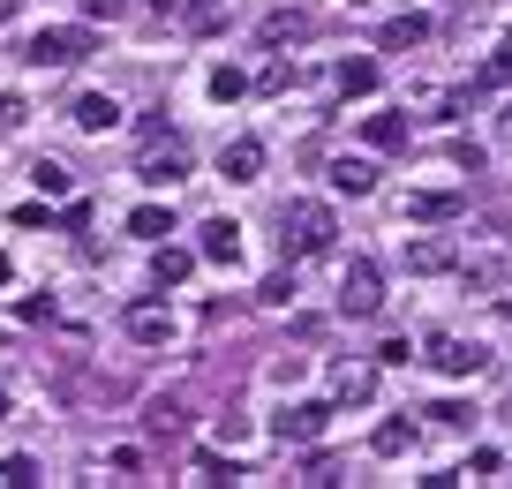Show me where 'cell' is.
Masks as SVG:
<instances>
[{"label":"cell","mask_w":512,"mask_h":489,"mask_svg":"<svg viewBox=\"0 0 512 489\" xmlns=\"http://www.w3.org/2000/svg\"><path fill=\"white\" fill-rule=\"evenodd\" d=\"M332 241H339L332 204H317V196L279 204V249H287V256H332Z\"/></svg>","instance_id":"obj_1"},{"label":"cell","mask_w":512,"mask_h":489,"mask_svg":"<svg viewBox=\"0 0 512 489\" xmlns=\"http://www.w3.org/2000/svg\"><path fill=\"white\" fill-rule=\"evenodd\" d=\"M460 264V249H452L445 234H415L407 241V271H415V279H437V271H452Z\"/></svg>","instance_id":"obj_11"},{"label":"cell","mask_w":512,"mask_h":489,"mask_svg":"<svg viewBox=\"0 0 512 489\" xmlns=\"http://www.w3.org/2000/svg\"><path fill=\"white\" fill-rule=\"evenodd\" d=\"M196 482H234V459H211L204 452V459H196Z\"/></svg>","instance_id":"obj_33"},{"label":"cell","mask_w":512,"mask_h":489,"mask_svg":"<svg viewBox=\"0 0 512 489\" xmlns=\"http://www.w3.org/2000/svg\"><path fill=\"white\" fill-rule=\"evenodd\" d=\"M128 234L159 249L166 234H181V226H174V204H136V211H128Z\"/></svg>","instance_id":"obj_16"},{"label":"cell","mask_w":512,"mask_h":489,"mask_svg":"<svg viewBox=\"0 0 512 489\" xmlns=\"http://www.w3.org/2000/svg\"><path fill=\"white\" fill-rule=\"evenodd\" d=\"M8 279H16V264H8V256H0V286H8Z\"/></svg>","instance_id":"obj_38"},{"label":"cell","mask_w":512,"mask_h":489,"mask_svg":"<svg viewBox=\"0 0 512 489\" xmlns=\"http://www.w3.org/2000/svg\"><path fill=\"white\" fill-rule=\"evenodd\" d=\"M332 309H339V316H354V324L384 309V271L369 264V256H354V264L339 271V294H332Z\"/></svg>","instance_id":"obj_4"},{"label":"cell","mask_w":512,"mask_h":489,"mask_svg":"<svg viewBox=\"0 0 512 489\" xmlns=\"http://www.w3.org/2000/svg\"><path fill=\"white\" fill-rule=\"evenodd\" d=\"M332 189L339 196H369L377 189V166H369V158H332Z\"/></svg>","instance_id":"obj_21"},{"label":"cell","mask_w":512,"mask_h":489,"mask_svg":"<svg viewBox=\"0 0 512 489\" xmlns=\"http://www.w3.org/2000/svg\"><path fill=\"white\" fill-rule=\"evenodd\" d=\"M204 91H211V98H219V106H226V98H241V91H249V76H241L234 61H219V68H211V76H204Z\"/></svg>","instance_id":"obj_24"},{"label":"cell","mask_w":512,"mask_h":489,"mask_svg":"<svg viewBox=\"0 0 512 489\" xmlns=\"http://www.w3.org/2000/svg\"><path fill=\"white\" fill-rule=\"evenodd\" d=\"M415 444H422V429L392 414V422H377V437H369V452H377V459H407V452H415Z\"/></svg>","instance_id":"obj_18"},{"label":"cell","mask_w":512,"mask_h":489,"mask_svg":"<svg viewBox=\"0 0 512 489\" xmlns=\"http://www.w3.org/2000/svg\"><path fill=\"white\" fill-rule=\"evenodd\" d=\"M68 121H76L83 136H106V128H121V98H113V91H76Z\"/></svg>","instance_id":"obj_9"},{"label":"cell","mask_w":512,"mask_h":489,"mask_svg":"<svg viewBox=\"0 0 512 489\" xmlns=\"http://www.w3.org/2000/svg\"><path fill=\"white\" fill-rule=\"evenodd\" d=\"M294 83H302V68H294V61H272L264 76H256V91H264V98H287Z\"/></svg>","instance_id":"obj_25"},{"label":"cell","mask_w":512,"mask_h":489,"mask_svg":"<svg viewBox=\"0 0 512 489\" xmlns=\"http://www.w3.org/2000/svg\"><path fill=\"white\" fill-rule=\"evenodd\" d=\"M121 332L136 339V347H166V339H174V309H166V301H151V294H136L121 309Z\"/></svg>","instance_id":"obj_7"},{"label":"cell","mask_w":512,"mask_h":489,"mask_svg":"<svg viewBox=\"0 0 512 489\" xmlns=\"http://www.w3.org/2000/svg\"><path fill=\"white\" fill-rule=\"evenodd\" d=\"M211 437L234 452V444H249V422H241V414H219V422H211Z\"/></svg>","instance_id":"obj_30"},{"label":"cell","mask_w":512,"mask_h":489,"mask_svg":"<svg viewBox=\"0 0 512 489\" xmlns=\"http://www.w3.org/2000/svg\"><path fill=\"white\" fill-rule=\"evenodd\" d=\"M445 219H460V196L452 189H415L407 196V226H445Z\"/></svg>","instance_id":"obj_12"},{"label":"cell","mask_w":512,"mask_h":489,"mask_svg":"<svg viewBox=\"0 0 512 489\" xmlns=\"http://www.w3.org/2000/svg\"><path fill=\"white\" fill-rule=\"evenodd\" d=\"M189 271H196L189 249H174V241H159V249H151V279H159V286H181Z\"/></svg>","instance_id":"obj_22"},{"label":"cell","mask_w":512,"mask_h":489,"mask_svg":"<svg viewBox=\"0 0 512 489\" xmlns=\"http://www.w3.org/2000/svg\"><path fill=\"white\" fill-rule=\"evenodd\" d=\"M144 8H159V16H174V8H181V0H144Z\"/></svg>","instance_id":"obj_37"},{"label":"cell","mask_w":512,"mask_h":489,"mask_svg":"<svg viewBox=\"0 0 512 489\" xmlns=\"http://www.w3.org/2000/svg\"><path fill=\"white\" fill-rule=\"evenodd\" d=\"M354 8H362V0H354Z\"/></svg>","instance_id":"obj_40"},{"label":"cell","mask_w":512,"mask_h":489,"mask_svg":"<svg viewBox=\"0 0 512 489\" xmlns=\"http://www.w3.org/2000/svg\"><path fill=\"white\" fill-rule=\"evenodd\" d=\"M332 91L339 98H369L377 91V61H369V53H347V61L332 68Z\"/></svg>","instance_id":"obj_15"},{"label":"cell","mask_w":512,"mask_h":489,"mask_svg":"<svg viewBox=\"0 0 512 489\" xmlns=\"http://www.w3.org/2000/svg\"><path fill=\"white\" fill-rule=\"evenodd\" d=\"M31 189L46 196V204H68V196H76V174H68L61 158H31Z\"/></svg>","instance_id":"obj_17"},{"label":"cell","mask_w":512,"mask_h":489,"mask_svg":"<svg viewBox=\"0 0 512 489\" xmlns=\"http://www.w3.org/2000/svg\"><path fill=\"white\" fill-rule=\"evenodd\" d=\"M196 249H204L211 264H226V271H234V264H241V226H234V219H211V226H204V241H196Z\"/></svg>","instance_id":"obj_19"},{"label":"cell","mask_w":512,"mask_h":489,"mask_svg":"<svg viewBox=\"0 0 512 489\" xmlns=\"http://www.w3.org/2000/svg\"><path fill=\"white\" fill-rule=\"evenodd\" d=\"M482 83H512V38L490 53V61H482Z\"/></svg>","instance_id":"obj_31"},{"label":"cell","mask_w":512,"mask_h":489,"mask_svg":"<svg viewBox=\"0 0 512 489\" xmlns=\"http://www.w3.org/2000/svg\"><path fill=\"white\" fill-rule=\"evenodd\" d=\"M136 181H151V189H174V181H189V143L174 136V128L151 113L144 121V151H136Z\"/></svg>","instance_id":"obj_2"},{"label":"cell","mask_w":512,"mask_h":489,"mask_svg":"<svg viewBox=\"0 0 512 489\" xmlns=\"http://www.w3.org/2000/svg\"><path fill=\"white\" fill-rule=\"evenodd\" d=\"M256 38H264V46H302V38H309V16H302V8H272V16H264V23H256Z\"/></svg>","instance_id":"obj_13"},{"label":"cell","mask_w":512,"mask_h":489,"mask_svg":"<svg viewBox=\"0 0 512 489\" xmlns=\"http://www.w3.org/2000/svg\"><path fill=\"white\" fill-rule=\"evenodd\" d=\"M377 362H392V369H407V362H415V347H407V339H384V347H377Z\"/></svg>","instance_id":"obj_34"},{"label":"cell","mask_w":512,"mask_h":489,"mask_svg":"<svg viewBox=\"0 0 512 489\" xmlns=\"http://www.w3.org/2000/svg\"><path fill=\"white\" fill-rule=\"evenodd\" d=\"M23 121H31V98H23V91H0V136H16Z\"/></svg>","instance_id":"obj_27"},{"label":"cell","mask_w":512,"mask_h":489,"mask_svg":"<svg viewBox=\"0 0 512 489\" xmlns=\"http://www.w3.org/2000/svg\"><path fill=\"white\" fill-rule=\"evenodd\" d=\"M324 392H332V407H369V399H377V369L369 362H332L324 369Z\"/></svg>","instance_id":"obj_8"},{"label":"cell","mask_w":512,"mask_h":489,"mask_svg":"<svg viewBox=\"0 0 512 489\" xmlns=\"http://www.w3.org/2000/svg\"><path fill=\"white\" fill-rule=\"evenodd\" d=\"M415 46H430V16H392L377 31V53H415Z\"/></svg>","instance_id":"obj_14"},{"label":"cell","mask_w":512,"mask_h":489,"mask_svg":"<svg viewBox=\"0 0 512 489\" xmlns=\"http://www.w3.org/2000/svg\"><path fill=\"white\" fill-rule=\"evenodd\" d=\"M219 174L234 181V189H249V181H264V143H256V136H234V143H226V151H219Z\"/></svg>","instance_id":"obj_10"},{"label":"cell","mask_w":512,"mask_h":489,"mask_svg":"<svg viewBox=\"0 0 512 489\" xmlns=\"http://www.w3.org/2000/svg\"><path fill=\"white\" fill-rule=\"evenodd\" d=\"M497 467H505V452H497V444H475V452H467V482H490Z\"/></svg>","instance_id":"obj_28"},{"label":"cell","mask_w":512,"mask_h":489,"mask_svg":"<svg viewBox=\"0 0 512 489\" xmlns=\"http://www.w3.org/2000/svg\"><path fill=\"white\" fill-rule=\"evenodd\" d=\"M0 482H8V489H31L38 482V459L31 452H8V459H0Z\"/></svg>","instance_id":"obj_26"},{"label":"cell","mask_w":512,"mask_h":489,"mask_svg":"<svg viewBox=\"0 0 512 489\" xmlns=\"http://www.w3.org/2000/svg\"><path fill=\"white\" fill-rule=\"evenodd\" d=\"M0 422H8V392H0Z\"/></svg>","instance_id":"obj_39"},{"label":"cell","mask_w":512,"mask_h":489,"mask_svg":"<svg viewBox=\"0 0 512 489\" xmlns=\"http://www.w3.org/2000/svg\"><path fill=\"white\" fill-rule=\"evenodd\" d=\"M219 16H226L219 0H196V8H189V31H219Z\"/></svg>","instance_id":"obj_32"},{"label":"cell","mask_w":512,"mask_h":489,"mask_svg":"<svg viewBox=\"0 0 512 489\" xmlns=\"http://www.w3.org/2000/svg\"><path fill=\"white\" fill-rule=\"evenodd\" d=\"M98 53V31L91 23H46V31H31V46H23V61L31 68H76Z\"/></svg>","instance_id":"obj_3"},{"label":"cell","mask_w":512,"mask_h":489,"mask_svg":"<svg viewBox=\"0 0 512 489\" xmlns=\"http://www.w3.org/2000/svg\"><path fill=\"white\" fill-rule=\"evenodd\" d=\"M362 136H369V151H407V113H369Z\"/></svg>","instance_id":"obj_20"},{"label":"cell","mask_w":512,"mask_h":489,"mask_svg":"<svg viewBox=\"0 0 512 489\" xmlns=\"http://www.w3.org/2000/svg\"><path fill=\"white\" fill-rule=\"evenodd\" d=\"M16 8H23V0H0V23H16Z\"/></svg>","instance_id":"obj_36"},{"label":"cell","mask_w":512,"mask_h":489,"mask_svg":"<svg viewBox=\"0 0 512 489\" xmlns=\"http://www.w3.org/2000/svg\"><path fill=\"white\" fill-rule=\"evenodd\" d=\"M256 301H264V309H287V301H294V264L264 271V286H256Z\"/></svg>","instance_id":"obj_23"},{"label":"cell","mask_w":512,"mask_h":489,"mask_svg":"<svg viewBox=\"0 0 512 489\" xmlns=\"http://www.w3.org/2000/svg\"><path fill=\"white\" fill-rule=\"evenodd\" d=\"M430 422H437V429H467V422H475V407H467V399H437Z\"/></svg>","instance_id":"obj_29"},{"label":"cell","mask_w":512,"mask_h":489,"mask_svg":"<svg viewBox=\"0 0 512 489\" xmlns=\"http://www.w3.org/2000/svg\"><path fill=\"white\" fill-rule=\"evenodd\" d=\"M497 136H512V98H505V113H497Z\"/></svg>","instance_id":"obj_35"},{"label":"cell","mask_w":512,"mask_h":489,"mask_svg":"<svg viewBox=\"0 0 512 489\" xmlns=\"http://www.w3.org/2000/svg\"><path fill=\"white\" fill-rule=\"evenodd\" d=\"M324 429H332V399H287V407L272 414V437L279 444H317Z\"/></svg>","instance_id":"obj_6"},{"label":"cell","mask_w":512,"mask_h":489,"mask_svg":"<svg viewBox=\"0 0 512 489\" xmlns=\"http://www.w3.org/2000/svg\"><path fill=\"white\" fill-rule=\"evenodd\" d=\"M422 362H430L437 377H482V369H490V347H482V339H460V332H437Z\"/></svg>","instance_id":"obj_5"}]
</instances>
